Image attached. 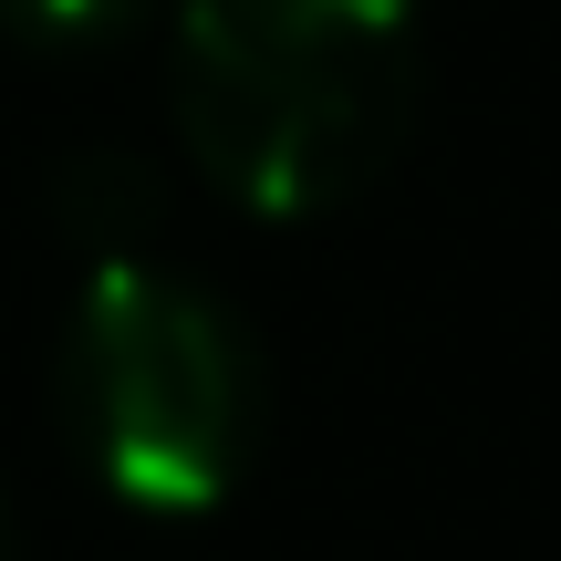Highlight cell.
Wrapping results in <instances>:
<instances>
[{
    "label": "cell",
    "instance_id": "6da1fadb",
    "mask_svg": "<svg viewBox=\"0 0 561 561\" xmlns=\"http://www.w3.org/2000/svg\"><path fill=\"white\" fill-rule=\"evenodd\" d=\"M416 115L405 0H187L178 136L261 219H322L385 178Z\"/></svg>",
    "mask_w": 561,
    "mask_h": 561
},
{
    "label": "cell",
    "instance_id": "7a4b0ae2",
    "mask_svg": "<svg viewBox=\"0 0 561 561\" xmlns=\"http://www.w3.org/2000/svg\"><path fill=\"white\" fill-rule=\"evenodd\" d=\"M62 385H73L94 479L136 510H167V520L219 510L250 468V426H261L250 343L208 291H187L157 261H94Z\"/></svg>",
    "mask_w": 561,
    "mask_h": 561
},
{
    "label": "cell",
    "instance_id": "3957f363",
    "mask_svg": "<svg viewBox=\"0 0 561 561\" xmlns=\"http://www.w3.org/2000/svg\"><path fill=\"white\" fill-rule=\"evenodd\" d=\"M62 219L94 261H146V229H157V178L136 157H73L62 167Z\"/></svg>",
    "mask_w": 561,
    "mask_h": 561
},
{
    "label": "cell",
    "instance_id": "277c9868",
    "mask_svg": "<svg viewBox=\"0 0 561 561\" xmlns=\"http://www.w3.org/2000/svg\"><path fill=\"white\" fill-rule=\"evenodd\" d=\"M146 0H0V21L11 32H32V42H104V32H125Z\"/></svg>",
    "mask_w": 561,
    "mask_h": 561
},
{
    "label": "cell",
    "instance_id": "5b68a950",
    "mask_svg": "<svg viewBox=\"0 0 561 561\" xmlns=\"http://www.w3.org/2000/svg\"><path fill=\"white\" fill-rule=\"evenodd\" d=\"M0 561H11V520H0Z\"/></svg>",
    "mask_w": 561,
    "mask_h": 561
}]
</instances>
